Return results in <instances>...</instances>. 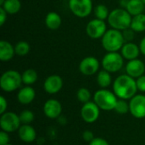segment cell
Instances as JSON below:
<instances>
[{"instance_id":"obj_8","label":"cell","mask_w":145,"mask_h":145,"mask_svg":"<svg viewBox=\"0 0 145 145\" xmlns=\"http://www.w3.org/2000/svg\"><path fill=\"white\" fill-rule=\"evenodd\" d=\"M20 120L17 114L14 112H8L1 115L0 127L3 131L9 133L18 131L20 127Z\"/></svg>"},{"instance_id":"obj_23","label":"cell","mask_w":145,"mask_h":145,"mask_svg":"<svg viewBox=\"0 0 145 145\" xmlns=\"http://www.w3.org/2000/svg\"><path fill=\"white\" fill-rule=\"evenodd\" d=\"M1 7L8 14H15L21 8V3L20 0H5L4 3Z\"/></svg>"},{"instance_id":"obj_9","label":"cell","mask_w":145,"mask_h":145,"mask_svg":"<svg viewBox=\"0 0 145 145\" xmlns=\"http://www.w3.org/2000/svg\"><path fill=\"white\" fill-rule=\"evenodd\" d=\"M107 31V26L105 20L93 19L91 20L86 26V33L92 39L102 38Z\"/></svg>"},{"instance_id":"obj_19","label":"cell","mask_w":145,"mask_h":145,"mask_svg":"<svg viewBox=\"0 0 145 145\" xmlns=\"http://www.w3.org/2000/svg\"><path fill=\"white\" fill-rule=\"evenodd\" d=\"M15 54L14 47L8 41L0 42V59L3 62L11 60Z\"/></svg>"},{"instance_id":"obj_20","label":"cell","mask_w":145,"mask_h":145,"mask_svg":"<svg viewBox=\"0 0 145 145\" xmlns=\"http://www.w3.org/2000/svg\"><path fill=\"white\" fill-rule=\"evenodd\" d=\"M45 25L50 30H57L62 24L61 16L57 12H49L45 17Z\"/></svg>"},{"instance_id":"obj_34","label":"cell","mask_w":145,"mask_h":145,"mask_svg":"<svg viewBox=\"0 0 145 145\" xmlns=\"http://www.w3.org/2000/svg\"><path fill=\"white\" fill-rule=\"evenodd\" d=\"M82 138L84 139L85 142H88V143H90L91 141H93L94 139V135L92 131L90 130H86L83 132L82 133Z\"/></svg>"},{"instance_id":"obj_32","label":"cell","mask_w":145,"mask_h":145,"mask_svg":"<svg viewBox=\"0 0 145 145\" xmlns=\"http://www.w3.org/2000/svg\"><path fill=\"white\" fill-rule=\"evenodd\" d=\"M136 83H137L138 90L142 93H145V75H143L138 78H137Z\"/></svg>"},{"instance_id":"obj_29","label":"cell","mask_w":145,"mask_h":145,"mask_svg":"<svg viewBox=\"0 0 145 145\" xmlns=\"http://www.w3.org/2000/svg\"><path fill=\"white\" fill-rule=\"evenodd\" d=\"M116 113L121 114V115H125L127 114L128 111H130V108H129V104L125 100V99H118L117 103L116 105L115 110Z\"/></svg>"},{"instance_id":"obj_43","label":"cell","mask_w":145,"mask_h":145,"mask_svg":"<svg viewBox=\"0 0 145 145\" xmlns=\"http://www.w3.org/2000/svg\"><path fill=\"white\" fill-rule=\"evenodd\" d=\"M67 1H69V0H67Z\"/></svg>"},{"instance_id":"obj_25","label":"cell","mask_w":145,"mask_h":145,"mask_svg":"<svg viewBox=\"0 0 145 145\" xmlns=\"http://www.w3.org/2000/svg\"><path fill=\"white\" fill-rule=\"evenodd\" d=\"M21 76H22V82L26 86H30V85L34 84L37 81V78H38L37 71L33 69L25 70L21 74Z\"/></svg>"},{"instance_id":"obj_37","label":"cell","mask_w":145,"mask_h":145,"mask_svg":"<svg viewBox=\"0 0 145 145\" xmlns=\"http://www.w3.org/2000/svg\"><path fill=\"white\" fill-rule=\"evenodd\" d=\"M7 14L8 13L2 8L0 7V25H3V24L5 23L6 20H7Z\"/></svg>"},{"instance_id":"obj_33","label":"cell","mask_w":145,"mask_h":145,"mask_svg":"<svg viewBox=\"0 0 145 145\" xmlns=\"http://www.w3.org/2000/svg\"><path fill=\"white\" fill-rule=\"evenodd\" d=\"M9 144V136L8 133L4 131L0 132V145H6Z\"/></svg>"},{"instance_id":"obj_28","label":"cell","mask_w":145,"mask_h":145,"mask_svg":"<svg viewBox=\"0 0 145 145\" xmlns=\"http://www.w3.org/2000/svg\"><path fill=\"white\" fill-rule=\"evenodd\" d=\"M76 97L77 99L83 104H86L88 102L90 101L91 99V93L90 91L86 88H81L78 89L77 93H76Z\"/></svg>"},{"instance_id":"obj_12","label":"cell","mask_w":145,"mask_h":145,"mask_svg":"<svg viewBox=\"0 0 145 145\" xmlns=\"http://www.w3.org/2000/svg\"><path fill=\"white\" fill-rule=\"evenodd\" d=\"M99 61L97 58L88 56L84 58L79 64V71L84 76H93L99 69Z\"/></svg>"},{"instance_id":"obj_1","label":"cell","mask_w":145,"mask_h":145,"mask_svg":"<svg viewBox=\"0 0 145 145\" xmlns=\"http://www.w3.org/2000/svg\"><path fill=\"white\" fill-rule=\"evenodd\" d=\"M136 80L127 74L121 75L113 82V92L121 99H131L137 93Z\"/></svg>"},{"instance_id":"obj_3","label":"cell","mask_w":145,"mask_h":145,"mask_svg":"<svg viewBox=\"0 0 145 145\" xmlns=\"http://www.w3.org/2000/svg\"><path fill=\"white\" fill-rule=\"evenodd\" d=\"M103 48L107 52H118L125 43L122 31L116 29H109L101 38Z\"/></svg>"},{"instance_id":"obj_30","label":"cell","mask_w":145,"mask_h":145,"mask_svg":"<svg viewBox=\"0 0 145 145\" xmlns=\"http://www.w3.org/2000/svg\"><path fill=\"white\" fill-rule=\"evenodd\" d=\"M20 122L22 124H31L34 121V114L31 110H24L19 115Z\"/></svg>"},{"instance_id":"obj_24","label":"cell","mask_w":145,"mask_h":145,"mask_svg":"<svg viewBox=\"0 0 145 145\" xmlns=\"http://www.w3.org/2000/svg\"><path fill=\"white\" fill-rule=\"evenodd\" d=\"M97 82L101 88H108L112 82V77L110 73L105 70L100 71L97 75Z\"/></svg>"},{"instance_id":"obj_36","label":"cell","mask_w":145,"mask_h":145,"mask_svg":"<svg viewBox=\"0 0 145 145\" xmlns=\"http://www.w3.org/2000/svg\"><path fill=\"white\" fill-rule=\"evenodd\" d=\"M89 145H110V144L105 138H94V139L89 143Z\"/></svg>"},{"instance_id":"obj_31","label":"cell","mask_w":145,"mask_h":145,"mask_svg":"<svg viewBox=\"0 0 145 145\" xmlns=\"http://www.w3.org/2000/svg\"><path fill=\"white\" fill-rule=\"evenodd\" d=\"M122 35H123L125 42H132L134 39L135 31L131 27H129V28L125 29L124 31H122Z\"/></svg>"},{"instance_id":"obj_15","label":"cell","mask_w":145,"mask_h":145,"mask_svg":"<svg viewBox=\"0 0 145 145\" xmlns=\"http://www.w3.org/2000/svg\"><path fill=\"white\" fill-rule=\"evenodd\" d=\"M145 72L144 63L138 59L129 60L126 65V73L133 78H138Z\"/></svg>"},{"instance_id":"obj_10","label":"cell","mask_w":145,"mask_h":145,"mask_svg":"<svg viewBox=\"0 0 145 145\" xmlns=\"http://www.w3.org/2000/svg\"><path fill=\"white\" fill-rule=\"evenodd\" d=\"M99 107L93 102H88L84 104L81 109V116L87 123H93L99 117Z\"/></svg>"},{"instance_id":"obj_22","label":"cell","mask_w":145,"mask_h":145,"mask_svg":"<svg viewBox=\"0 0 145 145\" xmlns=\"http://www.w3.org/2000/svg\"><path fill=\"white\" fill-rule=\"evenodd\" d=\"M135 32H142L145 31V14H140L133 16L131 26Z\"/></svg>"},{"instance_id":"obj_2","label":"cell","mask_w":145,"mask_h":145,"mask_svg":"<svg viewBox=\"0 0 145 145\" xmlns=\"http://www.w3.org/2000/svg\"><path fill=\"white\" fill-rule=\"evenodd\" d=\"M132 19L133 16L126 8H118L110 12L107 20L111 28L122 31L131 26Z\"/></svg>"},{"instance_id":"obj_7","label":"cell","mask_w":145,"mask_h":145,"mask_svg":"<svg viewBox=\"0 0 145 145\" xmlns=\"http://www.w3.org/2000/svg\"><path fill=\"white\" fill-rule=\"evenodd\" d=\"M69 8L78 18H86L93 11L92 0H69Z\"/></svg>"},{"instance_id":"obj_16","label":"cell","mask_w":145,"mask_h":145,"mask_svg":"<svg viewBox=\"0 0 145 145\" xmlns=\"http://www.w3.org/2000/svg\"><path fill=\"white\" fill-rule=\"evenodd\" d=\"M18 136L24 143H32L36 140L37 133L33 127L30 124H22L18 130Z\"/></svg>"},{"instance_id":"obj_13","label":"cell","mask_w":145,"mask_h":145,"mask_svg":"<svg viewBox=\"0 0 145 145\" xmlns=\"http://www.w3.org/2000/svg\"><path fill=\"white\" fill-rule=\"evenodd\" d=\"M63 88V79L59 75H51L48 76L43 83L44 91L49 94L58 93Z\"/></svg>"},{"instance_id":"obj_21","label":"cell","mask_w":145,"mask_h":145,"mask_svg":"<svg viewBox=\"0 0 145 145\" xmlns=\"http://www.w3.org/2000/svg\"><path fill=\"white\" fill-rule=\"evenodd\" d=\"M126 9L132 16H135L143 14L145 9V4L142 0H129Z\"/></svg>"},{"instance_id":"obj_41","label":"cell","mask_w":145,"mask_h":145,"mask_svg":"<svg viewBox=\"0 0 145 145\" xmlns=\"http://www.w3.org/2000/svg\"><path fill=\"white\" fill-rule=\"evenodd\" d=\"M142 1H143V3L145 4V0H142Z\"/></svg>"},{"instance_id":"obj_26","label":"cell","mask_w":145,"mask_h":145,"mask_svg":"<svg viewBox=\"0 0 145 145\" xmlns=\"http://www.w3.org/2000/svg\"><path fill=\"white\" fill-rule=\"evenodd\" d=\"M93 13H94V16L96 19L102 20H107L110 14L108 8L105 4H98L94 8Z\"/></svg>"},{"instance_id":"obj_11","label":"cell","mask_w":145,"mask_h":145,"mask_svg":"<svg viewBox=\"0 0 145 145\" xmlns=\"http://www.w3.org/2000/svg\"><path fill=\"white\" fill-rule=\"evenodd\" d=\"M130 113L138 119L145 117V95L136 94L129 102Z\"/></svg>"},{"instance_id":"obj_35","label":"cell","mask_w":145,"mask_h":145,"mask_svg":"<svg viewBox=\"0 0 145 145\" xmlns=\"http://www.w3.org/2000/svg\"><path fill=\"white\" fill-rule=\"evenodd\" d=\"M8 107V102L3 96H0V114H3L6 112Z\"/></svg>"},{"instance_id":"obj_27","label":"cell","mask_w":145,"mask_h":145,"mask_svg":"<svg viewBox=\"0 0 145 145\" xmlns=\"http://www.w3.org/2000/svg\"><path fill=\"white\" fill-rule=\"evenodd\" d=\"M30 45L28 42L25 41L18 42L14 46L15 54L18 56H25L30 52Z\"/></svg>"},{"instance_id":"obj_40","label":"cell","mask_w":145,"mask_h":145,"mask_svg":"<svg viewBox=\"0 0 145 145\" xmlns=\"http://www.w3.org/2000/svg\"><path fill=\"white\" fill-rule=\"evenodd\" d=\"M4 2H5V0H0V6H2L4 3Z\"/></svg>"},{"instance_id":"obj_6","label":"cell","mask_w":145,"mask_h":145,"mask_svg":"<svg viewBox=\"0 0 145 145\" xmlns=\"http://www.w3.org/2000/svg\"><path fill=\"white\" fill-rule=\"evenodd\" d=\"M124 65V58L118 52H107L102 59L103 69L110 73H115L121 70Z\"/></svg>"},{"instance_id":"obj_4","label":"cell","mask_w":145,"mask_h":145,"mask_svg":"<svg viewBox=\"0 0 145 145\" xmlns=\"http://www.w3.org/2000/svg\"><path fill=\"white\" fill-rule=\"evenodd\" d=\"M118 98L114 92L107 90L105 88H101L95 92L93 95V101L103 110H115L116 105L117 103Z\"/></svg>"},{"instance_id":"obj_5","label":"cell","mask_w":145,"mask_h":145,"mask_svg":"<svg viewBox=\"0 0 145 145\" xmlns=\"http://www.w3.org/2000/svg\"><path fill=\"white\" fill-rule=\"evenodd\" d=\"M22 83V76L17 71L8 70L3 72L0 77V87L3 91L7 93L19 89Z\"/></svg>"},{"instance_id":"obj_42","label":"cell","mask_w":145,"mask_h":145,"mask_svg":"<svg viewBox=\"0 0 145 145\" xmlns=\"http://www.w3.org/2000/svg\"><path fill=\"white\" fill-rule=\"evenodd\" d=\"M6 145H12V144H6Z\"/></svg>"},{"instance_id":"obj_39","label":"cell","mask_w":145,"mask_h":145,"mask_svg":"<svg viewBox=\"0 0 145 145\" xmlns=\"http://www.w3.org/2000/svg\"><path fill=\"white\" fill-rule=\"evenodd\" d=\"M128 1L129 0H120V6H121V8H126L127 6Z\"/></svg>"},{"instance_id":"obj_18","label":"cell","mask_w":145,"mask_h":145,"mask_svg":"<svg viewBox=\"0 0 145 145\" xmlns=\"http://www.w3.org/2000/svg\"><path fill=\"white\" fill-rule=\"evenodd\" d=\"M36 97V92L31 86H25L21 88L17 93V100L21 105L31 104Z\"/></svg>"},{"instance_id":"obj_38","label":"cell","mask_w":145,"mask_h":145,"mask_svg":"<svg viewBox=\"0 0 145 145\" xmlns=\"http://www.w3.org/2000/svg\"><path fill=\"white\" fill-rule=\"evenodd\" d=\"M138 46H139V48H140V52L145 56V37L140 41V43H139Z\"/></svg>"},{"instance_id":"obj_17","label":"cell","mask_w":145,"mask_h":145,"mask_svg":"<svg viewBox=\"0 0 145 145\" xmlns=\"http://www.w3.org/2000/svg\"><path fill=\"white\" fill-rule=\"evenodd\" d=\"M140 53L141 52H140L139 46H138L136 43L133 42H125L121 49V54L122 57L127 59L128 61L138 59Z\"/></svg>"},{"instance_id":"obj_14","label":"cell","mask_w":145,"mask_h":145,"mask_svg":"<svg viewBox=\"0 0 145 145\" xmlns=\"http://www.w3.org/2000/svg\"><path fill=\"white\" fill-rule=\"evenodd\" d=\"M62 112V105L59 101L54 99H48L43 105V113L49 119H57Z\"/></svg>"}]
</instances>
